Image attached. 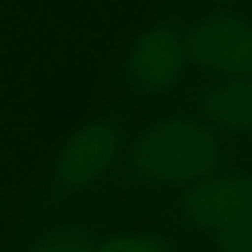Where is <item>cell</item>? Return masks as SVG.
I'll use <instances>...</instances> for the list:
<instances>
[{"instance_id":"3957f363","label":"cell","mask_w":252,"mask_h":252,"mask_svg":"<svg viewBox=\"0 0 252 252\" xmlns=\"http://www.w3.org/2000/svg\"><path fill=\"white\" fill-rule=\"evenodd\" d=\"M252 209V174L217 171L195 185L179 187L168 209V228L209 239Z\"/></svg>"},{"instance_id":"5b68a950","label":"cell","mask_w":252,"mask_h":252,"mask_svg":"<svg viewBox=\"0 0 252 252\" xmlns=\"http://www.w3.org/2000/svg\"><path fill=\"white\" fill-rule=\"evenodd\" d=\"M185 33L174 25L163 22L149 28L125 63V90L130 98L144 100L152 95H163L179 82L185 71Z\"/></svg>"},{"instance_id":"52a82bcc","label":"cell","mask_w":252,"mask_h":252,"mask_svg":"<svg viewBox=\"0 0 252 252\" xmlns=\"http://www.w3.org/2000/svg\"><path fill=\"white\" fill-rule=\"evenodd\" d=\"M98 250V230L95 225H71L41 233L25 252H95Z\"/></svg>"},{"instance_id":"7a4b0ae2","label":"cell","mask_w":252,"mask_h":252,"mask_svg":"<svg viewBox=\"0 0 252 252\" xmlns=\"http://www.w3.org/2000/svg\"><path fill=\"white\" fill-rule=\"evenodd\" d=\"M122 149V125L114 117H93L60 147L44 185L41 212L49 214L65 201L79 198L100 179Z\"/></svg>"},{"instance_id":"9c48e42d","label":"cell","mask_w":252,"mask_h":252,"mask_svg":"<svg viewBox=\"0 0 252 252\" xmlns=\"http://www.w3.org/2000/svg\"><path fill=\"white\" fill-rule=\"evenodd\" d=\"M217 252H252V209L209 236Z\"/></svg>"},{"instance_id":"277c9868","label":"cell","mask_w":252,"mask_h":252,"mask_svg":"<svg viewBox=\"0 0 252 252\" xmlns=\"http://www.w3.org/2000/svg\"><path fill=\"white\" fill-rule=\"evenodd\" d=\"M187 60L228 79L252 76V22L230 14H206L185 30Z\"/></svg>"},{"instance_id":"8992f818","label":"cell","mask_w":252,"mask_h":252,"mask_svg":"<svg viewBox=\"0 0 252 252\" xmlns=\"http://www.w3.org/2000/svg\"><path fill=\"white\" fill-rule=\"evenodd\" d=\"M198 106L214 127L230 136H252V76L212 84Z\"/></svg>"},{"instance_id":"ba28073f","label":"cell","mask_w":252,"mask_h":252,"mask_svg":"<svg viewBox=\"0 0 252 252\" xmlns=\"http://www.w3.org/2000/svg\"><path fill=\"white\" fill-rule=\"evenodd\" d=\"M95 252H179L176 244L155 233H111L98 241Z\"/></svg>"},{"instance_id":"6da1fadb","label":"cell","mask_w":252,"mask_h":252,"mask_svg":"<svg viewBox=\"0 0 252 252\" xmlns=\"http://www.w3.org/2000/svg\"><path fill=\"white\" fill-rule=\"evenodd\" d=\"M111 165L114 185L133 190H179L222 171L225 149L217 133L201 120L174 114L152 122Z\"/></svg>"}]
</instances>
